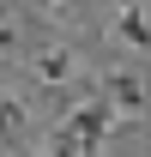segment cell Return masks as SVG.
<instances>
[{"mask_svg":"<svg viewBox=\"0 0 151 157\" xmlns=\"http://www.w3.org/2000/svg\"><path fill=\"white\" fill-rule=\"evenodd\" d=\"M109 127H115V103H109V97H97V103H85V109H73V115L60 121V133H73L79 145H85V151H97Z\"/></svg>","mask_w":151,"mask_h":157,"instance_id":"obj_1","label":"cell"},{"mask_svg":"<svg viewBox=\"0 0 151 157\" xmlns=\"http://www.w3.org/2000/svg\"><path fill=\"white\" fill-rule=\"evenodd\" d=\"M103 97H109V103H115V115H121V109H145L151 91H145L133 73H109V78H103Z\"/></svg>","mask_w":151,"mask_h":157,"instance_id":"obj_2","label":"cell"},{"mask_svg":"<svg viewBox=\"0 0 151 157\" xmlns=\"http://www.w3.org/2000/svg\"><path fill=\"white\" fill-rule=\"evenodd\" d=\"M115 36H121V42H133V48H151V12H145V6H121Z\"/></svg>","mask_w":151,"mask_h":157,"instance_id":"obj_3","label":"cell"},{"mask_svg":"<svg viewBox=\"0 0 151 157\" xmlns=\"http://www.w3.org/2000/svg\"><path fill=\"white\" fill-rule=\"evenodd\" d=\"M24 121H30V115H24V103L6 97V103H0V145H18V139H24Z\"/></svg>","mask_w":151,"mask_h":157,"instance_id":"obj_4","label":"cell"},{"mask_svg":"<svg viewBox=\"0 0 151 157\" xmlns=\"http://www.w3.org/2000/svg\"><path fill=\"white\" fill-rule=\"evenodd\" d=\"M37 78H48V85H67V78H73V55H67V48H48V55L37 60Z\"/></svg>","mask_w":151,"mask_h":157,"instance_id":"obj_5","label":"cell"},{"mask_svg":"<svg viewBox=\"0 0 151 157\" xmlns=\"http://www.w3.org/2000/svg\"><path fill=\"white\" fill-rule=\"evenodd\" d=\"M6 48H12V24H0V55H6Z\"/></svg>","mask_w":151,"mask_h":157,"instance_id":"obj_6","label":"cell"}]
</instances>
